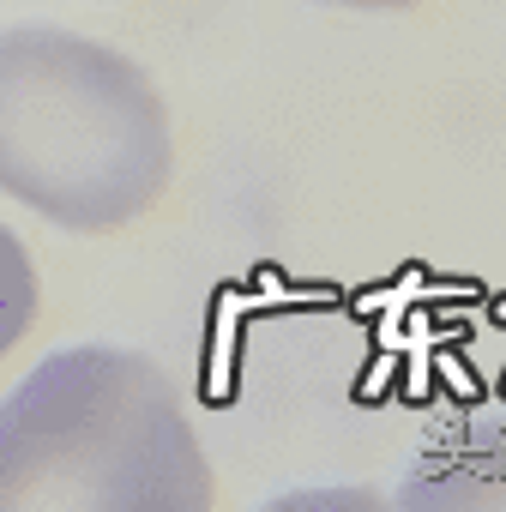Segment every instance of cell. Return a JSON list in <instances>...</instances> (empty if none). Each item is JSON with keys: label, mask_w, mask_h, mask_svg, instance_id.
<instances>
[{"label": "cell", "mask_w": 506, "mask_h": 512, "mask_svg": "<svg viewBox=\"0 0 506 512\" xmlns=\"http://www.w3.org/2000/svg\"><path fill=\"white\" fill-rule=\"evenodd\" d=\"M205 512L217 476L175 380L109 344L61 350L0 398V512Z\"/></svg>", "instance_id": "obj_1"}, {"label": "cell", "mask_w": 506, "mask_h": 512, "mask_svg": "<svg viewBox=\"0 0 506 512\" xmlns=\"http://www.w3.org/2000/svg\"><path fill=\"white\" fill-rule=\"evenodd\" d=\"M175 181L151 79L73 31H0V193L79 235L133 229Z\"/></svg>", "instance_id": "obj_2"}, {"label": "cell", "mask_w": 506, "mask_h": 512, "mask_svg": "<svg viewBox=\"0 0 506 512\" xmlns=\"http://www.w3.org/2000/svg\"><path fill=\"white\" fill-rule=\"evenodd\" d=\"M37 302H43V284H37V266L25 241L0 223V362L19 350V338L37 326Z\"/></svg>", "instance_id": "obj_3"}, {"label": "cell", "mask_w": 506, "mask_h": 512, "mask_svg": "<svg viewBox=\"0 0 506 512\" xmlns=\"http://www.w3.org/2000/svg\"><path fill=\"white\" fill-rule=\"evenodd\" d=\"M326 7H374V13H398V7H416V0H326Z\"/></svg>", "instance_id": "obj_4"}]
</instances>
